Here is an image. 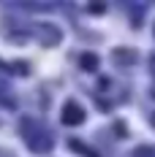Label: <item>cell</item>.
<instances>
[{
	"label": "cell",
	"instance_id": "4",
	"mask_svg": "<svg viewBox=\"0 0 155 157\" xmlns=\"http://www.w3.org/2000/svg\"><path fill=\"white\" fill-rule=\"evenodd\" d=\"M95 65H98V57H95V54H82V68L93 71Z\"/></svg>",
	"mask_w": 155,
	"mask_h": 157
},
{
	"label": "cell",
	"instance_id": "3",
	"mask_svg": "<svg viewBox=\"0 0 155 157\" xmlns=\"http://www.w3.org/2000/svg\"><path fill=\"white\" fill-rule=\"evenodd\" d=\"M112 60H117V63H123L125 68H128V65L136 63V52H128V49H114V52H112Z\"/></svg>",
	"mask_w": 155,
	"mask_h": 157
},
{
	"label": "cell",
	"instance_id": "6",
	"mask_svg": "<svg viewBox=\"0 0 155 157\" xmlns=\"http://www.w3.org/2000/svg\"><path fill=\"white\" fill-rule=\"evenodd\" d=\"M153 122H155V117H153Z\"/></svg>",
	"mask_w": 155,
	"mask_h": 157
},
{
	"label": "cell",
	"instance_id": "1",
	"mask_svg": "<svg viewBox=\"0 0 155 157\" xmlns=\"http://www.w3.org/2000/svg\"><path fill=\"white\" fill-rule=\"evenodd\" d=\"M22 138L27 141V146H30L33 152H49L52 149V144H55V138L49 136V130L44 125H38L35 119H22Z\"/></svg>",
	"mask_w": 155,
	"mask_h": 157
},
{
	"label": "cell",
	"instance_id": "2",
	"mask_svg": "<svg viewBox=\"0 0 155 157\" xmlns=\"http://www.w3.org/2000/svg\"><path fill=\"white\" fill-rule=\"evenodd\" d=\"M63 122L65 125H82L84 122V111L79 109V103H65V109H63Z\"/></svg>",
	"mask_w": 155,
	"mask_h": 157
},
{
	"label": "cell",
	"instance_id": "5",
	"mask_svg": "<svg viewBox=\"0 0 155 157\" xmlns=\"http://www.w3.org/2000/svg\"><path fill=\"white\" fill-rule=\"evenodd\" d=\"M133 157H155V152L153 149H147V146H141V149H136V155Z\"/></svg>",
	"mask_w": 155,
	"mask_h": 157
}]
</instances>
